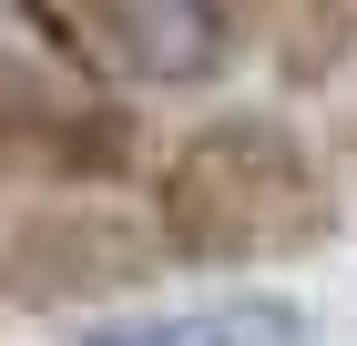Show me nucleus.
Masks as SVG:
<instances>
[{"label":"nucleus","mask_w":357,"mask_h":346,"mask_svg":"<svg viewBox=\"0 0 357 346\" xmlns=\"http://www.w3.org/2000/svg\"><path fill=\"white\" fill-rule=\"evenodd\" d=\"M153 224L174 265H286L337 235V173L275 112H215L153 163Z\"/></svg>","instance_id":"obj_1"},{"label":"nucleus","mask_w":357,"mask_h":346,"mask_svg":"<svg viewBox=\"0 0 357 346\" xmlns=\"http://www.w3.org/2000/svg\"><path fill=\"white\" fill-rule=\"evenodd\" d=\"M143 112L92 92V72L0 52V194H112L143 173Z\"/></svg>","instance_id":"obj_2"},{"label":"nucleus","mask_w":357,"mask_h":346,"mask_svg":"<svg viewBox=\"0 0 357 346\" xmlns=\"http://www.w3.org/2000/svg\"><path fill=\"white\" fill-rule=\"evenodd\" d=\"M164 265H174L164 224L112 194H41V204L0 214L10 306H112V295H143Z\"/></svg>","instance_id":"obj_3"},{"label":"nucleus","mask_w":357,"mask_h":346,"mask_svg":"<svg viewBox=\"0 0 357 346\" xmlns=\"http://www.w3.org/2000/svg\"><path fill=\"white\" fill-rule=\"evenodd\" d=\"M266 21H275V0H72V31H82L92 72L164 81V92L215 81Z\"/></svg>","instance_id":"obj_4"},{"label":"nucleus","mask_w":357,"mask_h":346,"mask_svg":"<svg viewBox=\"0 0 357 346\" xmlns=\"http://www.w3.org/2000/svg\"><path fill=\"white\" fill-rule=\"evenodd\" d=\"M82 346H317L296 295H215V306H143V316L82 326Z\"/></svg>","instance_id":"obj_5"},{"label":"nucleus","mask_w":357,"mask_h":346,"mask_svg":"<svg viewBox=\"0 0 357 346\" xmlns=\"http://www.w3.org/2000/svg\"><path fill=\"white\" fill-rule=\"evenodd\" d=\"M337 72H357V0H296L286 81H337Z\"/></svg>","instance_id":"obj_6"},{"label":"nucleus","mask_w":357,"mask_h":346,"mask_svg":"<svg viewBox=\"0 0 357 346\" xmlns=\"http://www.w3.org/2000/svg\"><path fill=\"white\" fill-rule=\"evenodd\" d=\"M347 153H357V102H347Z\"/></svg>","instance_id":"obj_7"},{"label":"nucleus","mask_w":357,"mask_h":346,"mask_svg":"<svg viewBox=\"0 0 357 346\" xmlns=\"http://www.w3.org/2000/svg\"><path fill=\"white\" fill-rule=\"evenodd\" d=\"M0 306H10V275H0Z\"/></svg>","instance_id":"obj_8"}]
</instances>
